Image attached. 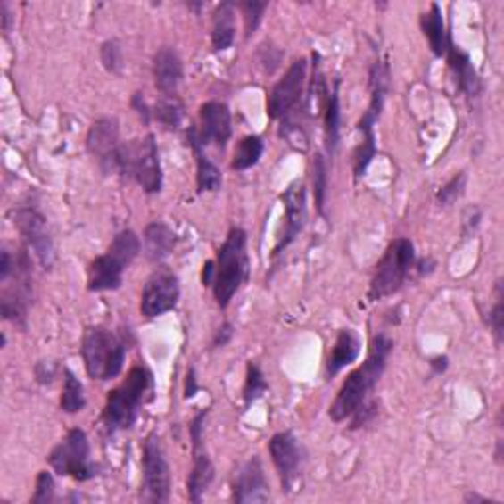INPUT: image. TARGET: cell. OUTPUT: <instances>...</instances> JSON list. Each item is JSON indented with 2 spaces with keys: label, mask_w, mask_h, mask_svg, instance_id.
<instances>
[{
  "label": "cell",
  "mask_w": 504,
  "mask_h": 504,
  "mask_svg": "<svg viewBox=\"0 0 504 504\" xmlns=\"http://www.w3.org/2000/svg\"><path fill=\"white\" fill-rule=\"evenodd\" d=\"M152 117L166 128L178 130L184 119V107L172 95H166V99H161L154 107V111H152Z\"/></svg>",
  "instance_id": "f1b7e54d"
},
{
  "label": "cell",
  "mask_w": 504,
  "mask_h": 504,
  "mask_svg": "<svg viewBox=\"0 0 504 504\" xmlns=\"http://www.w3.org/2000/svg\"><path fill=\"white\" fill-rule=\"evenodd\" d=\"M502 282H497V302H494L492 311L489 313V326L492 327L494 337H497V343L502 341Z\"/></svg>",
  "instance_id": "d590c367"
},
{
  "label": "cell",
  "mask_w": 504,
  "mask_h": 504,
  "mask_svg": "<svg viewBox=\"0 0 504 504\" xmlns=\"http://www.w3.org/2000/svg\"><path fill=\"white\" fill-rule=\"evenodd\" d=\"M55 370H58V367H55V363H52V360H40L34 368L36 380L40 384H52L55 378Z\"/></svg>",
  "instance_id": "8d00e7d4"
},
{
  "label": "cell",
  "mask_w": 504,
  "mask_h": 504,
  "mask_svg": "<svg viewBox=\"0 0 504 504\" xmlns=\"http://www.w3.org/2000/svg\"><path fill=\"white\" fill-rule=\"evenodd\" d=\"M81 355L85 370L93 380L117 378L125 365L127 345L104 327H87L83 333Z\"/></svg>",
  "instance_id": "277c9868"
},
{
  "label": "cell",
  "mask_w": 504,
  "mask_h": 504,
  "mask_svg": "<svg viewBox=\"0 0 504 504\" xmlns=\"http://www.w3.org/2000/svg\"><path fill=\"white\" fill-rule=\"evenodd\" d=\"M246 269H249V264H246V233L235 227L217 252L215 280L211 288L219 306H229L246 278Z\"/></svg>",
  "instance_id": "5b68a950"
},
{
  "label": "cell",
  "mask_w": 504,
  "mask_h": 504,
  "mask_svg": "<svg viewBox=\"0 0 504 504\" xmlns=\"http://www.w3.org/2000/svg\"><path fill=\"white\" fill-rule=\"evenodd\" d=\"M266 3H243L239 4V8L243 11L244 14V34L246 37H251L254 32H256V28H259L260 21H262V14L266 11Z\"/></svg>",
  "instance_id": "836d02e7"
},
{
  "label": "cell",
  "mask_w": 504,
  "mask_h": 504,
  "mask_svg": "<svg viewBox=\"0 0 504 504\" xmlns=\"http://www.w3.org/2000/svg\"><path fill=\"white\" fill-rule=\"evenodd\" d=\"M262 152H264V142L259 136H244L235 150L231 168L236 169V172H243V169L256 166L262 156Z\"/></svg>",
  "instance_id": "484cf974"
},
{
  "label": "cell",
  "mask_w": 504,
  "mask_h": 504,
  "mask_svg": "<svg viewBox=\"0 0 504 504\" xmlns=\"http://www.w3.org/2000/svg\"><path fill=\"white\" fill-rule=\"evenodd\" d=\"M8 24H11V14H8V6L3 3V30L8 32Z\"/></svg>",
  "instance_id": "ee69618b"
},
{
  "label": "cell",
  "mask_w": 504,
  "mask_h": 504,
  "mask_svg": "<svg viewBox=\"0 0 504 504\" xmlns=\"http://www.w3.org/2000/svg\"><path fill=\"white\" fill-rule=\"evenodd\" d=\"M179 300V280L178 276L161 266V269L150 274L142 292L140 311L146 319H154L158 316L172 311Z\"/></svg>",
  "instance_id": "8fae6325"
},
{
  "label": "cell",
  "mask_w": 504,
  "mask_h": 504,
  "mask_svg": "<svg viewBox=\"0 0 504 504\" xmlns=\"http://www.w3.org/2000/svg\"><path fill=\"white\" fill-rule=\"evenodd\" d=\"M269 481H266L264 467L260 458H251L243 467L236 471L233 481V499L235 502H266L270 499Z\"/></svg>",
  "instance_id": "2e32d148"
},
{
  "label": "cell",
  "mask_w": 504,
  "mask_h": 504,
  "mask_svg": "<svg viewBox=\"0 0 504 504\" xmlns=\"http://www.w3.org/2000/svg\"><path fill=\"white\" fill-rule=\"evenodd\" d=\"M184 78V65L172 47H161L154 55V81L160 93L172 95Z\"/></svg>",
  "instance_id": "d6986e66"
},
{
  "label": "cell",
  "mask_w": 504,
  "mask_h": 504,
  "mask_svg": "<svg viewBox=\"0 0 504 504\" xmlns=\"http://www.w3.org/2000/svg\"><path fill=\"white\" fill-rule=\"evenodd\" d=\"M306 60L293 62L286 75L274 85L269 97V117L270 119H286L290 112L298 107L303 97V85H306Z\"/></svg>",
  "instance_id": "4fadbf2b"
},
{
  "label": "cell",
  "mask_w": 504,
  "mask_h": 504,
  "mask_svg": "<svg viewBox=\"0 0 504 504\" xmlns=\"http://www.w3.org/2000/svg\"><path fill=\"white\" fill-rule=\"evenodd\" d=\"M432 368H434V373H443V370L447 368V357H435L432 359Z\"/></svg>",
  "instance_id": "7bdbcfd3"
},
{
  "label": "cell",
  "mask_w": 504,
  "mask_h": 504,
  "mask_svg": "<svg viewBox=\"0 0 504 504\" xmlns=\"http://www.w3.org/2000/svg\"><path fill=\"white\" fill-rule=\"evenodd\" d=\"M47 463L62 477H71L75 481H89L97 475V465L91 461V447L87 434L79 427H73L52 450Z\"/></svg>",
  "instance_id": "ba28073f"
},
{
  "label": "cell",
  "mask_w": 504,
  "mask_h": 504,
  "mask_svg": "<svg viewBox=\"0 0 504 504\" xmlns=\"http://www.w3.org/2000/svg\"><path fill=\"white\" fill-rule=\"evenodd\" d=\"M101 62L104 70L111 73H120L122 70V50L120 44L115 40H109L101 45Z\"/></svg>",
  "instance_id": "d6a6232c"
},
{
  "label": "cell",
  "mask_w": 504,
  "mask_h": 504,
  "mask_svg": "<svg viewBox=\"0 0 504 504\" xmlns=\"http://www.w3.org/2000/svg\"><path fill=\"white\" fill-rule=\"evenodd\" d=\"M132 104H135V109L138 111V115H140L142 119H145V122H150L152 111H150V107L146 104L145 97H142V93H136V95H135V99H132Z\"/></svg>",
  "instance_id": "ab89813d"
},
{
  "label": "cell",
  "mask_w": 504,
  "mask_h": 504,
  "mask_svg": "<svg viewBox=\"0 0 504 504\" xmlns=\"http://www.w3.org/2000/svg\"><path fill=\"white\" fill-rule=\"evenodd\" d=\"M416 262V251L412 241L396 239L388 244L383 259L376 264L373 280H370L368 298L384 300L401 290Z\"/></svg>",
  "instance_id": "52a82bcc"
},
{
  "label": "cell",
  "mask_w": 504,
  "mask_h": 504,
  "mask_svg": "<svg viewBox=\"0 0 504 504\" xmlns=\"http://www.w3.org/2000/svg\"><path fill=\"white\" fill-rule=\"evenodd\" d=\"M142 471H145V494L142 499L148 502H168L172 491V475L166 459L164 447L158 435H148L142 450Z\"/></svg>",
  "instance_id": "9c48e42d"
},
{
  "label": "cell",
  "mask_w": 504,
  "mask_h": 504,
  "mask_svg": "<svg viewBox=\"0 0 504 504\" xmlns=\"http://www.w3.org/2000/svg\"><path fill=\"white\" fill-rule=\"evenodd\" d=\"M329 169L327 161L321 154L313 158V197H316V207L319 215L326 217V197H327V184H329Z\"/></svg>",
  "instance_id": "f546056e"
},
{
  "label": "cell",
  "mask_w": 504,
  "mask_h": 504,
  "mask_svg": "<svg viewBox=\"0 0 504 504\" xmlns=\"http://www.w3.org/2000/svg\"><path fill=\"white\" fill-rule=\"evenodd\" d=\"M140 252V241L135 231L125 229L112 239L109 251L97 256L87 270V290L89 292H112L122 284V274L127 266L136 259Z\"/></svg>",
  "instance_id": "3957f363"
},
{
  "label": "cell",
  "mask_w": 504,
  "mask_h": 504,
  "mask_svg": "<svg viewBox=\"0 0 504 504\" xmlns=\"http://www.w3.org/2000/svg\"><path fill=\"white\" fill-rule=\"evenodd\" d=\"M152 392V375L146 367H132L127 378L111 390L103 408V424L109 434L128 430L136 422L142 404Z\"/></svg>",
  "instance_id": "7a4b0ae2"
},
{
  "label": "cell",
  "mask_w": 504,
  "mask_h": 504,
  "mask_svg": "<svg viewBox=\"0 0 504 504\" xmlns=\"http://www.w3.org/2000/svg\"><path fill=\"white\" fill-rule=\"evenodd\" d=\"M420 24H422V30L427 37V42H430L432 52L437 55V58H442V55H445L447 47H450L451 40H450V34H447L445 30L443 12H442L440 4L434 3L430 6V12L422 14Z\"/></svg>",
  "instance_id": "cb8c5ba5"
},
{
  "label": "cell",
  "mask_w": 504,
  "mask_h": 504,
  "mask_svg": "<svg viewBox=\"0 0 504 504\" xmlns=\"http://www.w3.org/2000/svg\"><path fill=\"white\" fill-rule=\"evenodd\" d=\"M199 119H202V128L197 132V138L203 146L215 145L225 148L231 138V111L225 103L209 101L199 109Z\"/></svg>",
  "instance_id": "9a60e30c"
},
{
  "label": "cell",
  "mask_w": 504,
  "mask_h": 504,
  "mask_svg": "<svg viewBox=\"0 0 504 504\" xmlns=\"http://www.w3.org/2000/svg\"><path fill=\"white\" fill-rule=\"evenodd\" d=\"M187 140L194 148L195 161H197V187H199V192H217V189L221 187V182H223L221 172H219V168L205 156L203 145L199 142L195 128H189Z\"/></svg>",
  "instance_id": "44dd1931"
},
{
  "label": "cell",
  "mask_w": 504,
  "mask_h": 504,
  "mask_svg": "<svg viewBox=\"0 0 504 504\" xmlns=\"http://www.w3.org/2000/svg\"><path fill=\"white\" fill-rule=\"evenodd\" d=\"M339 120H341V111H339V83L329 93L327 97V107H326V145L327 152L333 154L339 146Z\"/></svg>",
  "instance_id": "83f0119b"
},
{
  "label": "cell",
  "mask_w": 504,
  "mask_h": 504,
  "mask_svg": "<svg viewBox=\"0 0 504 504\" xmlns=\"http://www.w3.org/2000/svg\"><path fill=\"white\" fill-rule=\"evenodd\" d=\"M235 42V4L223 3L213 14L211 44L215 52L229 50Z\"/></svg>",
  "instance_id": "d4e9b609"
},
{
  "label": "cell",
  "mask_w": 504,
  "mask_h": 504,
  "mask_svg": "<svg viewBox=\"0 0 504 504\" xmlns=\"http://www.w3.org/2000/svg\"><path fill=\"white\" fill-rule=\"evenodd\" d=\"M117 172L135 179L146 194H158L161 189V168L154 135L120 145Z\"/></svg>",
  "instance_id": "8992f818"
},
{
  "label": "cell",
  "mask_w": 504,
  "mask_h": 504,
  "mask_svg": "<svg viewBox=\"0 0 504 504\" xmlns=\"http://www.w3.org/2000/svg\"><path fill=\"white\" fill-rule=\"evenodd\" d=\"M445 55H447V62H450V68L455 73V81H458L459 89L465 95H469V97H479L481 79H479L477 71H475L473 68L469 55L453 44H450V47H447Z\"/></svg>",
  "instance_id": "ffe728a7"
},
{
  "label": "cell",
  "mask_w": 504,
  "mask_h": 504,
  "mask_svg": "<svg viewBox=\"0 0 504 504\" xmlns=\"http://www.w3.org/2000/svg\"><path fill=\"white\" fill-rule=\"evenodd\" d=\"M465 184H467V176L463 172L450 179V182L437 192V203H440V207H451L455 202H458L465 192Z\"/></svg>",
  "instance_id": "1f68e13d"
},
{
  "label": "cell",
  "mask_w": 504,
  "mask_h": 504,
  "mask_svg": "<svg viewBox=\"0 0 504 504\" xmlns=\"http://www.w3.org/2000/svg\"><path fill=\"white\" fill-rule=\"evenodd\" d=\"M266 390H269V384H266L264 375L259 368V365H254V363L246 365V380H244V390H243L244 406L249 408L252 402L259 401Z\"/></svg>",
  "instance_id": "4dcf8cb0"
},
{
  "label": "cell",
  "mask_w": 504,
  "mask_h": 504,
  "mask_svg": "<svg viewBox=\"0 0 504 504\" xmlns=\"http://www.w3.org/2000/svg\"><path fill=\"white\" fill-rule=\"evenodd\" d=\"M284 209H286V219H284V233L278 239V244L274 249V256H278L284 249L296 241V236L303 231V225H306L308 209H306V187L302 184H292L286 194L282 195Z\"/></svg>",
  "instance_id": "e0dca14e"
},
{
  "label": "cell",
  "mask_w": 504,
  "mask_h": 504,
  "mask_svg": "<svg viewBox=\"0 0 504 504\" xmlns=\"http://www.w3.org/2000/svg\"><path fill=\"white\" fill-rule=\"evenodd\" d=\"M54 492H55V483H54V477H52V473H47V471H42L40 475H37V479H36V492H34V497H32V502H52L54 500Z\"/></svg>",
  "instance_id": "e575fe53"
},
{
  "label": "cell",
  "mask_w": 504,
  "mask_h": 504,
  "mask_svg": "<svg viewBox=\"0 0 504 504\" xmlns=\"http://www.w3.org/2000/svg\"><path fill=\"white\" fill-rule=\"evenodd\" d=\"M197 392V378H195V370L189 368L187 378H186V398H192Z\"/></svg>",
  "instance_id": "b9f144b4"
},
{
  "label": "cell",
  "mask_w": 504,
  "mask_h": 504,
  "mask_svg": "<svg viewBox=\"0 0 504 504\" xmlns=\"http://www.w3.org/2000/svg\"><path fill=\"white\" fill-rule=\"evenodd\" d=\"M14 269H16V259L8 251H3V254H0V282H6L11 278Z\"/></svg>",
  "instance_id": "74e56055"
},
{
  "label": "cell",
  "mask_w": 504,
  "mask_h": 504,
  "mask_svg": "<svg viewBox=\"0 0 504 504\" xmlns=\"http://www.w3.org/2000/svg\"><path fill=\"white\" fill-rule=\"evenodd\" d=\"M194 469L187 479V497L192 502H202L205 491L213 481V463L209 459L207 451L203 450V435H194Z\"/></svg>",
  "instance_id": "ac0fdd59"
},
{
  "label": "cell",
  "mask_w": 504,
  "mask_h": 504,
  "mask_svg": "<svg viewBox=\"0 0 504 504\" xmlns=\"http://www.w3.org/2000/svg\"><path fill=\"white\" fill-rule=\"evenodd\" d=\"M65 380H63V394H62V410L68 414H78L81 412L87 401H85V390L79 383V378L75 376L70 368L63 370Z\"/></svg>",
  "instance_id": "4316f807"
},
{
  "label": "cell",
  "mask_w": 504,
  "mask_h": 504,
  "mask_svg": "<svg viewBox=\"0 0 504 504\" xmlns=\"http://www.w3.org/2000/svg\"><path fill=\"white\" fill-rule=\"evenodd\" d=\"M390 351H392V339L384 333H378L370 341L368 357L363 363L347 376V380L337 392V398L333 401L329 408V416L333 422H343L347 417L353 416L360 406H363L370 392H373L376 383L384 373L386 360Z\"/></svg>",
  "instance_id": "6da1fadb"
},
{
  "label": "cell",
  "mask_w": 504,
  "mask_h": 504,
  "mask_svg": "<svg viewBox=\"0 0 504 504\" xmlns=\"http://www.w3.org/2000/svg\"><path fill=\"white\" fill-rule=\"evenodd\" d=\"M233 335H235V327L231 326V323H223V326L219 327L215 333L213 347H225L233 339Z\"/></svg>",
  "instance_id": "f35d334b"
},
{
  "label": "cell",
  "mask_w": 504,
  "mask_h": 504,
  "mask_svg": "<svg viewBox=\"0 0 504 504\" xmlns=\"http://www.w3.org/2000/svg\"><path fill=\"white\" fill-rule=\"evenodd\" d=\"M213 280H215V262L209 260L203 264L202 282H203V286H213Z\"/></svg>",
  "instance_id": "60d3db41"
},
{
  "label": "cell",
  "mask_w": 504,
  "mask_h": 504,
  "mask_svg": "<svg viewBox=\"0 0 504 504\" xmlns=\"http://www.w3.org/2000/svg\"><path fill=\"white\" fill-rule=\"evenodd\" d=\"M145 246L146 256L152 262H161L174 252L176 246V235L164 223H150L145 231Z\"/></svg>",
  "instance_id": "603a6c76"
},
{
  "label": "cell",
  "mask_w": 504,
  "mask_h": 504,
  "mask_svg": "<svg viewBox=\"0 0 504 504\" xmlns=\"http://www.w3.org/2000/svg\"><path fill=\"white\" fill-rule=\"evenodd\" d=\"M87 150L104 172H117L120 142L115 119H99L93 122L87 135Z\"/></svg>",
  "instance_id": "5bb4252c"
},
{
  "label": "cell",
  "mask_w": 504,
  "mask_h": 504,
  "mask_svg": "<svg viewBox=\"0 0 504 504\" xmlns=\"http://www.w3.org/2000/svg\"><path fill=\"white\" fill-rule=\"evenodd\" d=\"M270 458L276 471L280 475L282 491L293 492L302 484L303 453L292 432H280L270 440Z\"/></svg>",
  "instance_id": "7c38bea8"
},
{
  "label": "cell",
  "mask_w": 504,
  "mask_h": 504,
  "mask_svg": "<svg viewBox=\"0 0 504 504\" xmlns=\"http://www.w3.org/2000/svg\"><path fill=\"white\" fill-rule=\"evenodd\" d=\"M360 353V341L351 329L339 331L335 347H333L327 360V376H335L341 368L355 363Z\"/></svg>",
  "instance_id": "7402d4cb"
},
{
  "label": "cell",
  "mask_w": 504,
  "mask_h": 504,
  "mask_svg": "<svg viewBox=\"0 0 504 504\" xmlns=\"http://www.w3.org/2000/svg\"><path fill=\"white\" fill-rule=\"evenodd\" d=\"M14 227L21 231L28 249H32L45 270H50L55 260V249L45 217L36 207L22 205L14 211Z\"/></svg>",
  "instance_id": "30bf717a"
},
{
  "label": "cell",
  "mask_w": 504,
  "mask_h": 504,
  "mask_svg": "<svg viewBox=\"0 0 504 504\" xmlns=\"http://www.w3.org/2000/svg\"><path fill=\"white\" fill-rule=\"evenodd\" d=\"M465 502H487V499L479 497V494H475V492H469V494H465Z\"/></svg>",
  "instance_id": "f6af8a7d"
}]
</instances>
